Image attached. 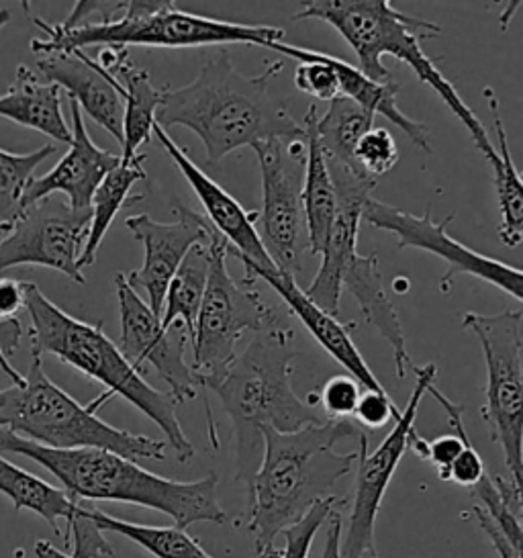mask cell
I'll use <instances>...</instances> for the list:
<instances>
[{"label": "cell", "instance_id": "6da1fadb", "mask_svg": "<svg viewBox=\"0 0 523 558\" xmlns=\"http://www.w3.org/2000/svg\"><path fill=\"white\" fill-rule=\"evenodd\" d=\"M282 68L284 62L278 60L256 76H244L221 48L203 64L193 83L163 88L156 123L163 132L180 125L198 135L207 165H219L231 151L268 140H301L305 137L303 125L270 93Z\"/></svg>", "mask_w": 523, "mask_h": 558}, {"label": "cell", "instance_id": "7a4b0ae2", "mask_svg": "<svg viewBox=\"0 0 523 558\" xmlns=\"http://www.w3.org/2000/svg\"><path fill=\"white\" fill-rule=\"evenodd\" d=\"M350 420H327L293 434L264 429L262 460L247 487V530L256 557L270 553L277 538L299 522L313 504L331 497L338 481L352 473L358 452H338L336 444L362 436Z\"/></svg>", "mask_w": 523, "mask_h": 558}, {"label": "cell", "instance_id": "3957f363", "mask_svg": "<svg viewBox=\"0 0 523 558\" xmlns=\"http://www.w3.org/2000/svg\"><path fill=\"white\" fill-rule=\"evenodd\" d=\"M0 454H21L44 466L62 483L74 501H114L156 509L186 530L196 522L226 524L228 513L219 504V476L174 481L154 475L137 462L98 448H48L25 440L0 426Z\"/></svg>", "mask_w": 523, "mask_h": 558}, {"label": "cell", "instance_id": "277c9868", "mask_svg": "<svg viewBox=\"0 0 523 558\" xmlns=\"http://www.w3.org/2000/svg\"><path fill=\"white\" fill-rule=\"evenodd\" d=\"M294 331L284 322L256 331L242 354L231 362L226 375L207 391L219 397L235 429V478L245 489L260 466L264 429L293 434L303 427L319 426L317 393L307 401L293 389Z\"/></svg>", "mask_w": 523, "mask_h": 558}, {"label": "cell", "instance_id": "5b68a950", "mask_svg": "<svg viewBox=\"0 0 523 558\" xmlns=\"http://www.w3.org/2000/svg\"><path fill=\"white\" fill-rule=\"evenodd\" d=\"M301 4L303 9L294 19H319L331 25L356 51L358 70L364 76L376 83H391V72L382 64L385 56L408 64L417 78L427 84L460 119L485 160L490 162L497 156V148L478 116L458 95L454 84L441 74L436 62L422 50L424 39L441 35V27L436 23L408 15L394 9L389 0H311Z\"/></svg>", "mask_w": 523, "mask_h": 558}, {"label": "cell", "instance_id": "8992f818", "mask_svg": "<svg viewBox=\"0 0 523 558\" xmlns=\"http://www.w3.org/2000/svg\"><path fill=\"white\" fill-rule=\"evenodd\" d=\"M23 310H27L32 319V356L44 359L51 354L81 371L82 375L98 380L107 387L105 393L123 397L162 429L166 442L172 446L179 462L193 460L196 450L177 415L179 403L172 395L151 387L144 375L131 366L119 345L102 331V324L93 326L68 315L33 282H25Z\"/></svg>", "mask_w": 523, "mask_h": 558}, {"label": "cell", "instance_id": "52a82bcc", "mask_svg": "<svg viewBox=\"0 0 523 558\" xmlns=\"http://www.w3.org/2000/svg\"><path fill=\"white\" fill-rule=\"evenodd\" d=\"M46 39H33L35 56L53 51H84L86 48H205V46H258L284 41V29L268 25H242L219 19L200 17L186 13L170 0H131L125 2L121 17L86 21L74 29L49 25L44 19L33 17Z\"/></svg>", "mask_w": 523, "mask_h": 558}, {"label": "cell", "instance_id": "ba28073f", "mask_svg": "<svg viewBox=\"0 0 523 558\" xmlns=\"http://www.w3.org/2000/svg\"><path fill=\"white\" fill-rule=\"evenodd\" d=\"M111 395L102 393L90 405H81L44 371L33 356L29 373L19 385L0 389V426L48 448H98L123 459L166 460V444L142 434L109 426L97 413Z\"/></svg>", "mask_w": 523, "mask_h": 558}, {"label": "cell", "instance_id": "9c48e42d", "mask_svg": "<svg viewBox=\"0 0 523 558\" xmlns=\"http://www.w3.org/2000/svg\"><path fill=\"white\" fill-rule=\"evenodd\" d=\"M228 242L215 231L211 238V266L205 296L196 317L193 336L196 377L203 389L226 375L235 361V348L245 331H262L282 324V317L270 307L254 282L235 280L228 270Z\"/></svg>", "mask_w": 523, "mask_h": 558}, {"label": "cell", "instance_id": "30bf717a", "mask_svg": "<svg viewBox=\"0 0 523 558\" xmlns=\"http://www.w3.org/2000/svg\"><path fill=\"white\" fill-rule=\"evenodd\" d=\"M522 326V310L462 315V328L481 342L487 366L483 420L492 442L501 446L507 471L518 487H522L523 473Z\"/></svg>", "mask_w": 523, "mask_h": 558}, {"label": "cell", "instance_id": "8fae6325", "mask_svg": "<svg viewBox=\"0 0 523 558\" xmlns=\"http://www.w3.org/2000/svg\"><path fill=\"white\" fill-rule=\"evenodd\" d=\"M262 174L260 240L278 270L296 277L303 270L307 244L303 181L307 144L301 140H268L254 146Z\"/></svg>", "mask_w": 523, "mask_h": 558}, {"label": "cell", "instance_id": "7c38bea8", "mask_svg": "<svg viewBox=\"0 0 523 558\" xmlns=\"http://www.w3.org/2000/svg\"><path fill=\"white\" fill-rule=\"evenodd\" d=\"M362 219L376 230L392 233L397 238L399 250L417 247L448 264V270L440 280L441 293H450L458 275H471L501 289L511 299L522 303V270L485 254H478L454 240L448 233V226L454 221V214L446 215L441 221H434L431 209H427L424 215H413L370 197L364 205Z\"/></svg>", "mask_w": 523, "mask_h": 558}, {"label": "cell", "instance_id": "4fadbf2b", "mask_svg": "<svg viewBox=\"0 0 523 558\" xmlns=\"http://www.w3.org/2000/svg\"><path fill=\"white\" fill-rule=\"evenodd\" d=\"M411 371L417 377L413 393L409 397L408 408L394 420V426L387 434V438L376 446V450L368 452L366 434L360 436L356 492L350 509L348 530L342 534V546H340L342 558H358L368 550H376V518L385 501L387 489L391 485L392 476L399 469V462L408 452L409 434L415 427V417L422 405V399L427 395L429 385L436 383L438 364L429 362L425 366H413Z\"/></svg>", "mask_w": 523, "mask_h": 558}, {"label": "cell", "instance_id": "5bb4252c", "mask_svg": "<svg viewBox=\"0 0 523 558\" xmlns=\"http://www.w3.org/2000/svg\"><path fill=\"white\" fill-rule=\"evenodd\" d=\"M88 226L90 209L74 211L64 201L51 197L33 203L0 235V275L16 266H44L84 284L78 260Z\"/></svg>", "mask_w": 523, "mask_h": 558}, {"label": "cell", "instance_id": "9a60e30c", "mask_svg": "<svg viewBox=\"0 0 523 558\" xmlns=\"http://www.w3.org/2000/svg\"><path fill=\"white\" fill-rule=\"evenodd\" d=\"M114 291L121 313L119 350L131 366L144 375L147 366L168 385V393L177 403L193 401L203 391L193 366L184 359L188 331L177 322L162 328L160 317L149 310L146 301L135 293L125 279V272L114 275Z\"/></svg>", "mask_w": 523, "mask_h": 558}, {"label": "cell", "instance_id": "2e32d148", "mask_svg": "<svg viewBox=\"0 0 523 558\" xmlns=\"http://www.w3.org/2000/svg\"><path fill=\"white\" fill-rule=\"evenodd\" d=\"M172 211L177 215L172 223L156 221L147 214L125 219V228L146 250L142 268L125 275V279L135 293H146V303L158 317H162L163 296L184 256L198 244H207L215 233L203 215L180 201L172 203Z\"/></svg>", "mask_w": 523, "mask_h": 558}, {"label": "cell", "instance_id": "e0dca14e", "mask_svg": "<svg viewBox=\"0 0 523 558\" xmlns=\"http://www.w3.org/2000/svg\"><path fill=\"white\" fill-rule=\"evenodd\" d=\"M327 168L336 189V215L329 230L326 247L321 252V266L315 279L303 293L319 310L336 315L340 312L343 270L350 258L358 252L360 221L366 201L375 191L376 181L358 174L336 160L327 158Z\"/></svg>", "mask_w": 523, "mask_h": 558}, {"label": "cell", "instance_id": "ac0fdd59", "mask_svg": "<svg viewBox=\"0 0 523 558\" xmlns=\"http://www.w3.org/2000/svg\"><path fill=\"white\" fill-rule=\"evenodd\" d=\"M154 137L160 142L163 151L172 158L180 174L191 184L196 198L200 201L207 221L212 230L217 231L228 242V254L235 256L244 264V270H264V272H280L277 264L268 256L266 247L262 244L260 233L256 230L258 211H245L240 201L229 195L228 191L211 177L200 170L191 160L186 149L163 132L158 123H154Z\"/></svg>", "mask_w": 523, "mask_h": 558}, {"label": "cell", "instance_id": "d6986e66", "mask_svg": "<svg viewBox=\"0 0 523 558\" xmlns=\"http://www.w3.org/2000/svg\"><path fill=\"white\" fill-rule=\"evenodd\" d=\"M39 76L60 86L81 111L123 144V88L84 51H53L39 56Z\"/></svg>", "mask_w": 523, "mask_h": 558}, {"label": "cell", "instance_id": "ffe728a7", "mask_svg": "<svg viewBox=\"0 0 523 558\" xmlns=\"http://www.w3.org/2000/svg\"><path fill=\"white\" fill-rule=\"evenodd\" d=\"M72 111V142L64 158L44 174L33 179L23 195V209L41 198L62 193L74 211H88L98 184L121 162V154L98 148L86 132L81 107L70 100Z\"/></svg>", "mask_w": 523, "mask_h": 558}, {"label": "cell", "instance_id": "44dd1931", "mask_svg": "<svg viewBox=\"0 0 523 558\" xmlns=\"http://www.w3.org/2000/svg\"><path fill=\"white\" fill-rule=\"evenodd\" d=\"M258 279L264 280L268 287L277 291L278 296L289 305V310L315 338V342L321 345L333 361L342 364L348 375L356 378V383L364 391H385V387L378 383L375 373L370 371V366L366 364L352 340L350 329L354 328V324H342L336 315H329L324 310H319L303 293V289L296 284L294 277H289L284 272H264V270H247L244 275V280L247 282H256Z\"/></svg>", "mask_w": 523, "mask_h": 558}, {"label": "cell", "instance_id": "7402d4cb", "mask_svg": "<svg viewBox=\"0 0 523 558\" xmlns=\"http://www.w3.org/2000/svg\"><path fill=\"white\" fill-rule=\"evenodd\" d=\"M98 66L107 70L123 88V144L121 160L130 162L144 144L154 140V123L162 102L163 88H156L146 68L137 66L125 48H102Z\"/></svg>", "mask_w": 523, "mask_h": 558}, {"label": "cell", "instance_id": "603a6c76", "mask_svg": "<svg viewBox=\"0 0 523 558\" xmlns=\"http://www.w3.org/2000/svg\"><path fill=\"white\" fill-rule=\"evenodd\" d=\"M342 291L354 296L366 322L391 344L392 361L397 377H408L409 368L415 364L411 361L408 340L399 313L394 310L389 293L382 282V272L378 268V254H360L356 252L343 270Z\"/></svg>", "mask_w": 523, "mask_h": 558}, {"label": "cell", "instance_id": "cb8c5ba5", "mask_svg": "<svg viewBox=\"0 0 523 558\" xmlns=\"http://www.w3.org/2000/svg\"><path fill=\"white\" fill-rule=\"evenodd\" d=\"M0 117L44 133L58 144L70 146L72 142V130L62 111L60 86L48 83L32 68H16L15 81L0 95Z\"/></svg>", "mask_w": 523, "mask_h": 558}, {"label": "cell", "instance_id": "d4e9b609", "mask_svg": "<svg viewBox=\"0 0 523 558\" xmlns=\"http://www.w3.org/2000/svg\"><path fill=\"white\" fill-rule=\"evenodd\" d=\"M319 60L333 68L338 83H340V97L354 100L362 109L370 111L373 116H382L392 125H397L401 132L408 135L413 146L424 149L425 154H431L434 146L429 140V128L405 116L397 102V97L401 93V86L391 81V83H376L368 76H364L358 68L352 66L350 62L340 60L336 56H329L324 51H315Z\"/></svg>", "mask_w": 523, "mask_h": 558}, {"label": "cell", "instance_id": "484cf974", "mask_svg": "<svg viewBox=\"0 0 523 558\" xmlns=\"http://www.w3.org/2000/svg\"><path fill=\"white\" fill-rule=\"evenodd\" d=\"M317 107L313 105L305 116V144H307V165L303 181V209H305V228L307 244L313 256H321L329 238V230L336 215V189L327 168L326 154L317 142L315 133Z\"/></svg>", "mask_w": 523, "mask_h": 558}, {"label": "cell", "instance_id": "4316f807", "mask_svg": "<svg viewBox=\"0 0 523 558\" xmlns=\"http://www.w3.org/2000/svg\"><path fill=\"white\" fill-rule=\"evenodd\" d=\"M146 154H137L130 162H119L113 170L98 184L97 193L90 203V226L88 238L82 250L78 266L86 268L97 260L98 250L107 235L109 228L113 226L117 214L135 201H142L144 195L131 197V189L137 182L147 181V172L144 170Z\"/></svg>", "mask_w": 523, "mask_h": 558}, {"label": "cell", "instance_id": "83f0119b", "mask_svg": "<svg viewBox=\"0 0 523 558\" xmlns=\"http://www.w3.org/2000/svg\"><path fill=\"white\" fill-rule=\"evenodd\" d=\"M485 99L489 102L492 123L497 132V158L489 162L497 189V203H499V238L507 247H518L523 238V184L522 177L518 172V166L513 162L509 140H507L503 119L499 111V100L495 97V90L485 86L483 90Z\"/></svg>", "mask_w": 523, "mask_h": 558}, {"label": "cell", "instance_id": "f1b7e54d", "mask_svg": "<svg viewBox=\"0 0 523 558\" xmlns=\"http://www.w3.org/2000/svg\"><path fill=\"white\" fill-rule=\"evenodd\" d=\"M0 493L13 501L16 511L29 509L39 518H44L58 536H62L58 522L64 520L68 527L81 506L64 489L49 485L48 481H44L41 476L33 475L29 471L16 466L2 454H0Z\"/></svg>", "mask_w": 523, "mask_h": 558}, {"label": "cell", "instance_id": "f546056e", "mask_svg": "<svg viewBox=\"0 0 523 558\" xmlns=\"http://www.w3.org/2000/svg\"><path fill=\"white\" fill-rule=\"evenodd\" d=\"M212 238V235H211ZM209 266H211V240L207 244H198L193 247L179 266L177 275L170 280L168 291L163 296L162 328H170L172 324L180 322L188 338L195 336L196 317L207 289L209 279Z\"/></svg>", "mask_w": 523, "mask_h": 558}, {"label": "cell", "instance_id": "4dcf8cb0", "mask_svg": "<svg viewBox=\"0 0 523 558\" xmlns=\"http://www.w3.org/2000/svg\"><path fill=\"white\" fill-rule=\"evenodd\" d=\"M375 119L376 116L362 109L354 100L338 97L329 102L326 116L317 113L315 117L317 142L327 158L364 174L354 162V149L360 140L375 128Z\"/></svg>", "mask_w": 523, "mask_h": 558}, {"label": "cell", "instance_id": "1f68e13d", "mask_svg": "<svg viewBox=\"0 0 523 558\" xmlns=\"http://www.w3.org/2000/svg\"><path fill=\"white\" fill-rule=\"evenodd\" d=\"M88 509V518L95 522L100 532H113L127 541L135 542L146 553L156 558H212L200 542L193 538L179 525L133 524L119 520L97 508Z\"/></svg>", "mask_w": 523, "mask_h": 558}, {"label": "cell", "instance_id": "d6a6232c", "mask_svg": "<svg viewBox=\"0 0 523 558\" xmlns=\"http://www.w3.org/2000/svg\"><path fill=\"white\" fill-rule=\"evenodd\" d=\"M53 154V144L29 154H11L0 149V235L15 223L16 217L23 211V195L33 181L35 170Z\"/></svg>", "mask_w": 523, "mask_h": 558}, {"label": "cell", "instance_id": "836d02e7", "mask_svg": "<svg viewBox=\"0 0 523 558\" xmlns=\"http://www.w3.org/2000/svg\"><path fill=\"white\" fill-rule=\"evenodd\" d=\"M478 508L489 515L490 522L506 536L507 542L522 550V487L506 476H483L474 485Z\"/></svg>", "mask_w": 523, "mask_h": 558}, {"label": "cell", "instance_id": "e575fe53", "mask_svg": "<svg viewBox=\"0 0 523 558\" xmlns=\"http://www.w3.org/2000/svg\"><path fill=\"white\" fill-rule=\"evenodd\" d=\"M342 504V499L338 495H331L326 499H319L317 504L311 506L309 511L293 525H289L282 532L284 546L282 548H272L270 553L256 558H309L311 544L315 541L317 532L321 530V525L329 522L331 513L338 511V506Z\"/></svg>", "mask_w": 523, "mask_h": 558}, {"label": "cell", "instance_id": "d590c367", "mask_svg": "<svg viewBox=\"0 0 523 558\" xmlns=\"http://www.w3.org/2000/svg\"><path fill=\"white\" fill-rule=\"evenodd\" d=\"M354 162L366 177L375 181L392 170L399 162V148L391 132L385 128H373L354 149Z\"/></svg>", "mask_w": 523, "mask_h": 558}, {"label": "cell", "instance_id": "8d00e7d4", "mask_svg": "<svg viewBox=\"0 0 523 558\" xmlns=\"http://www.w3.org/2000/svg\"><path fill=\"white\" fill-rule=\"evenodd\" d=\"M362 387L350 375L329 378L317 393V403L327 413V420H350L358 405Z\"/></svg>", "mask_w": 523, "mask_h": 558}, {"label": "cell", "instance_id": "74e56055", "mask_svg": "<svg viewBox=\"0 0 523 558\" xmlns=\"http://www.w3.org/2000/svg\"><path fill=\"white\" fill-rule=\"evenodd\" d=\"M401 411L397 410L394 401L387 391H362L358 405L354 411V420L360 427L366 429H380L387 426L391 420H397Z\"/></svg>", "mask_w": 523, "mask_h": 558}, {"label": "cell", "instance_id": "f35d334b", "mask_svg": "<svg viewBox=\"0 0 523 558\" xmlns=\"http://www.w3.org/2000/svg\"><path fill=\"white\" fill-rule=\"evenodd\" d=\"M485 475H487L485 462L481 459L478 450L474 448V444L469 442L462 448V452L458 454L457 460L452 462L448 481L457 483L460 487L473 489L474 485H478V481Z\"/></svg>", "mask_w": 523, "mask_h": 558}, {"label": "cell", "instance_id": "ab89813d", "mask_svg": "<svg viewBox=\"0 0 523 558\" xmlns=\"http://www.w3.org/2000/svg\"><path fill=\"white\" fill-rule=\"evenodd\" d=\"M25 303V282L19 280L0 279V324L15 326L16 313L23 310Z\"/></svg>", "mask_w": 523, "mask_h": 558}, {"label": "cell", "instance_id": "60d3db41", "mask_svg": "<svg viewBox=\"0 0 523 558\" xmlns=\"http://www.w3.org/2000/svg\"><path fill=\"white\" fill-rule=\"evenodd\" d=\"M474 515H476L481 527L487 532L490 544H492V548L497 550L499 558H522V550L513 548V546L507 542L506 536L495 527V524L489 520V515H487L483 509L478 508V506H474Z\"/></svg>", "mask_w": 523, "mask_h": 558}, {"label": "cell", "instance_id": "b9f144b4", "mask_svg": "<svg viewBox=\"0 0 523 558\" xmlns=\"http://www.w3.org/2000/svg\"><path fill=\"white\" fill-rule=\"evenodd\" d=\"M343 522L342 513L333 511L329 518V527H327L326 550L321 558H342L340 557V546H342Z\"/></svg>", "mask_w": 523, "mask_h": 558}, {"label": "cell", "instance_id": "7bdbcfd3", "mask_svg": "<svg viewBox=\"0 0 523 558\" xmlns=\"http://www.w3.org/2000/svg\"><path fill=\"white\" fill-rule=\"evenodd\" d=\"M35 557L37 558H72L68 553L58 550L53 544L46 541L35 542Z\"/></svg>", "mask_w": 523, "mask_h": 558}, {"label": "cell", "instance_id": "ee69618b", "mask_svg": "<svg viewBox=\"0 0 523 558\" xmlns=\"http://www.w3.org/2000/svg\"><path fill=\"white\" fill-rule=\"evenodd\" d=\"M0 371H2V373H4L7 377L13 380V385H19V383L23 380V375H21L19 371H15V368H13V364L9 362V359H7V354L2 352V348H0Z\"/></svg>", "mask_w": 523, "mask_h": 558}, {"label": "cell", "instance_id": "f6af8a7d", "mask_svg": "<svg viewBox=\"0 0 523 558\" xmlns=\"http://www.w3.org/2000/svg\"><path fill=\"white\" fill-rule=\"evenodd\" d=\"M9 21H11V13L7 9H0V32L7 27Z\"/></svg>", "mask_w": 523, "mask_h": 558}, {"label": "cell", "instance_id": "bcb514c9", "mask_svg": "<svg viewBox=\"0 0 523 558\" xmlns=\"http://www.w3.org/2000/svg\"><path fill=\"white\" fill-rule=\"evenodd\" d=\"M358 558H380L378 555H376V550H368V553H364L362 557Z\"/></svg>", "mask_w": 523, "mask_h": 558}]
</instances>
